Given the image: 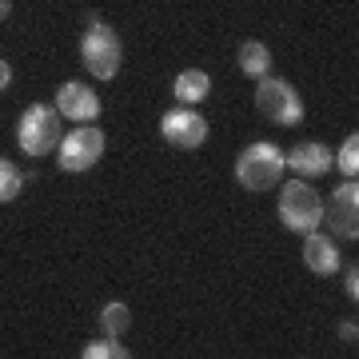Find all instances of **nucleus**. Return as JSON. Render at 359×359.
<instances>
[{
    "instance_id": "f257e3e1",
    "label": "nucleus",
    "mask_w": 359,
    "mask_h": 359,
    "mask_svg": "<svg viewBox=\"0 0 359 359\" xmlns=\"http://www.w3.org/2000/svg\"><path fill=\"white\" fill-rule=\"evenodd\" d=\"M283 168H287L283 152L268 140L248 144L244 152L236 156V180L244 184L248 192H268V188H276L283 180Z\"/></svg>"
},
{
    "instance_id": "f03ea898",
    "label": "nucleus",
    "mask_w": 359,
    "mask_h": 359,
    "mask_svg": "<svg viewBox=\"0 0 359 359\" xmlns=\"http://www.w3.org/2000/svg\"><path fill=\"white\" fill-rule=\"evenodd\" d=\"M280 224L295 236H308V231H320L323 224V200L320 192L304 184V180H292V184H283L280 192Z\"/></svg>"
},
{
    "instance_id": "7ed1b4c3",
    "label": "nucleus",
    "mask_w": 359,
    "mask_h": 359,
    "mask_svg": "<svg viewBox=\"0 0 359 359\" xmlns=\"http://www.w3.org/2000/svg\"><path fill=\"white\" fill-rule=\"evenodd\" d=\"M16 144L25 156H48L60 144V112L52 104H32L20 112L16 124Z\"/></svg>"
},
{
    "instance_id": "20e7f679",
    "label": "nucleus",
    "mask_w": 359,
    "mask_h": 359,
    "mask_svg": "<svg viewBox=\"0 0 359 359\" xmlns=\"http://www.w3.org/2000/svg\"><path fill=\"white\" fill-rule=\"evenodd\" d=\"M80 60H84V68L96 80H112L120 72V60H124V44H120V36L108 25L92 20L84 40H80Z\"/></svg>"
},
{
    "instance_id": "39448f33",
    "label": "nucleus",
    "mask_w": 359,
    "mask_h": 359,
    "mask_svg": "<svg viewBox=\"0 0 359 359\" xmlns=\"http://www.w3.org/2000/svg\"><path fill=\"white\" fill-rule=\"evenodd\" d=\"M256 108L268 116L271 124H283V128L304 120V100H299V92H295L287 80H276V76H259Z\"/></svg>"
},
{
    "instance_id": "423d86ee",
    "label": "nucleus",
    "mask_w": 359,
    "mask_h": 359,
    "mask_svg": "<svg viewBox=\"0 0 359 359\" xmlns=\"http://www.w3.org/2000/svg\"><path fill=\"white\" fill-rule=\"evenodd\" d=\"M56 152H60V172H88V168L100 164L104 156V132L100 128H76L68 132L65 140L56 144Z\"/></svg>"
},
{
    "instance_id": "0eeeda50",
    "label": "nucleus",
    "mask_w": 359,
    "mask_h": 359,
    "mask_svg": "<svg viewBox=\"0 0 359 359\" xmlns=\"http://www.w3.org/2000/svg\"><path fill=\"white\" fill-rule=\"evenodd\" d=\"M323 224L339 236V240H355L359 236V184L347 180L332 196V204H323Z\"/></svg>"
},
{
    "instance_id": "6e6552de",
    "label": "nucleus",
    "mask_w": 359,
    "mask_h": 359,
    "mask_svg": "<svg viewBox=\"0 0 359 359\" xmlns=\"http://www.w3.org/2000/svg\"><path fill=\"white\" fill-rule=\"evenodd\" d=\"M160 132H164V140L172 144V148H184V152H192V148H200V144L208 140V120L196 108H172V112H164V120H160Z\"/></svg>"
},
{
    "instance_id": "1a4fd4ad",
    "label": "nucleus",
    "mask_w": 359,
    "mask_h": 359,
    "mask_svg": "<svg viewBox=\"0 0 359 359\" xmlns=\"http://www.w3.org/2000/svg\"><path fill=\"white\" fill-rule=\"evenodd\" d=\"M56 112L76 120V124H92L100 116V96L88 84H80V80H65L60 92H56Z\"/></svg>"
},
{
    "instance_id": "9d476101",
    "label": "nucleus",
    "mask_w": 359,
    "mask_h": 359,
    "mask_svg": "<svg viewBox=\"0 0 359 359\" xmlns=\"http://www.w3.org/2000/svg\"><path fill=\"white\" fill-rule=\"evenodd\" d=\"M283 160H287V168H292V172H299V176H308V180H320L323 172H332V152H327L320 140L295 144Z\"/></svg>"
},
{
    "instance_id": "9b49d317",
    "label": "nucleus",
    "mask_w": 359,
    "mask_h": 359,
    "mask_svg": "<svg viewBox=\"0 0 359 359\" xmlns=\"http://www.w3.org/2000/svg\"><path fill=\"white\" fill-rule=\"evenodd\" d=\"M304 264H308L316 276H335L339 271V248H335L332 236H320V231H308L304 236Z\"/></svg>"
},
{
    "instance_id": "f8f14e48",
    "label": "nucleus",
    "mask_w": 359,
    "mask_h": 359,
    "mask_svg": "<svg viewBox=\"0 0 359 359\" xmlns=\"http://www.w3.org/2000/svg\"><path fill=\"white\" fill-rule=\"evenodd\" d=\"M176 100L180 104H200V100H208V92H212V76L208 72H200V68H188V72H180L176 76Z\"/></svg>"
},
{
    "instance_id": "ddd939ff",
    "label": "nucleus",
    "mask_w": 359,
    "mask_h": 359,
    "mask_svg": "<svg viewBox=\"0 0 359 359\" xmlns=\"http://www.w3.org/2000/svg\"><path fill=\"white\" fill-rule=\"evenodd\" d=\"M240 72H244V76H268V72H271L268 44H259V40L240 44Z\"/></svg>"
},
{
    "instance_id": "4468645a",
    "label": "nucleus",
    "mask_w": 359,
    "mask_h": 359,
    "mask_svg": "<svg viewBox=\"0 0 359 359\" xmlns=\"http://www.w3.org/2000/svg\"><path fill=\"white\" fill-rule=\"evenodd\" d=\"M100 327H104V335L120 339V335H124V332L132 327V311H128V304H120V299L104 304V311H100Z\"/></svg>"
},
{
    "instance_id": "2eb2a0df",
    "label": "nucleus",
    "mask_w": 359,
    "mask_h": 359,
    "mask_svg": "<svg viewBox=\"0 0 359 359\" xmlns=\"http://www.w3.org/2000/svg\"><path fill=\"white\" fill-rule=\"evenodd\" d=\"M20 188H25V172H20L13 160H4V156H0V204L16 200Z\"/></svg>"
},
{
    "instance_id": "dca6fc26",
    "label": "nucleus",
    "mask_w": 359,
    "mask_h": 359,
    "mask_svg": "<svg viewBox=\"0 0 359 359\" xmlns=\"http://www.w3.org/2000/svg\"><path fill=\"white\" fill-rule=\"evenodd\" d=\"M332 168H339L347 180H355V172H359V136H355V132L344 140L339 156H332Z\"/></svg>"
},
{
    "instance_id": "f3484780",
    "label": "nucleus",
    "mask_w": 359,
    "mask_h": 359,
    "mask_svg": "<svg viewBox=\"0 0 359 359\" xmlns=\"http://www.w3.org/2000/svg\"><path fill=\"white\" fill-rule=\"evenodd\" d=\"M80 355H84V359H124L128 351H124V344H120V339H112V335H108V339H92Z\"/></svg>"
},
{
    "instance_id": "a211bd4d",
    "label": "nucleus",
    "mask_w": 359,
    "mask_h": 359,
    "mask_svg": "<svg viewBox=\"0 0 359 359\" xmlns=\"http://www.w3.org/2000/svg\"><path fill=\"white\" fill-rule=\"evenodd\" d=\"M347 295H351V299H359V271L355 268L347 271Z\"/></svg>"
},
{
    "instance_id": "6ab92c4d",
    "label": "nucleus",
    "mask_w": 359,
    "mask_h": 359,
    "mask_svg": "<svg viewBox=\"0 0 359 359\" xmlns=\"http://www.w3.org/2000/svg\"><path fill=\"white\" fill-rule=\"evenodd\" d=\"M8 84H13V68H8L4 60H0V92L8 88Z\"/></svg>"
},
{
    "instance_id": "aec40b11",
    "label": "nucleus",
    "mask_w": 359,
    "mask_h": 359,
    "mask_svg": "<svg viewBox=\"0 0 359 359\" xmlns=\"http://www.w3.org/2000/svg\"><path fill=\"white\" fill-rule=\"evenodd\" d=\"M339 335H344L347 344H355V339H359V332H355V323H344V327H339Z\"/></svg>"
},
{
    "instance_id": "412c9836",
    "label": "nucleus",
    "mask_w": 359,
    "mask_h": 359,
    "mask_svg": "<svg viewBox=\"0 0 359 359\" xmlns=\"http://www.w3.org/2000/svg\"><path fill=\"white\" fill-rule=\"evenodd\" d=\"M8 13H13V0H0V20H4Z\"/></svg>"
}]
</instances>
